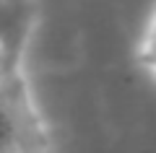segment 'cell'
<instances>
[{
    "label": "cell",
    "instance_id": "cell-1",
    "mask_svg": "<svg viewBox=\"0 0 156 153\" xmlns=\"http://www.w3.org/2000/svg\"><path fill=\"white\" fill-rule=\"evenodd\" d=\"M11 148L47 151L44 130L21 73H13L0 83V151Z\"/></svg>",
    "mask_w": 156,
    "mask_h": 153
},
{
    "label": "cell",
    "instance_id": "cell-2",
    "mask_svg": "<svg viewBox=\"0 0 156 153\" xmlns=\"http://www.w3.org/2000/svg\"><path fill=\"white\" fill-rule=\"evenodd\" d=\"M37 16V0H0V47L16 68H21V57L34 31Z\"/></svg>",
    "mask_w": 156,
    "mask_h": 153
},
{
    "label": "cell",
    "instance_id": "cell-3",
    "mask_svg": "<svg viewBox=\"0 0 156 153\" xmlns=\"http://www.w3.org/2000/svg\"><path fill=\"white\" fill-rule=\"evenodd\" d=\"M138 62L148 73L156 75V11L151 13L148 23L143 29V37H140V44H138Z\"/></svg>",
    "mask_w": 156,
    "mask_h": 153
},
{
    "label": "cell",
    "instance_id": "cell-4",
    "mask_svg": "<svg viewBox=\"0 0 156 153\" xmlns=\"http://www.w3.org/2000/svg\"><path fill=\"white\" fill-rule=\"evenodd\" d=\"M13 73H21V68H16L11 60H8V55L3 52V47H0V83L5 81V78H11Z\"/></svg>",
    "mask_w": 156,
    "mask_h": 153
},
{
    "label": "cell",
    "instance_id": "cell-5",
    "mask_svg": "<svg viewBox=\"0 0 156 153\" xmlns=\"http://www.w3.org/2000/svg\"><path fill=\"white\" fill-rule=\"evenodd\" d=\"M0 153H47V151H37V148H11V151H0Z\"/></svg>",
    "mask_w": 156,
    "mask_h": 153
}]
</instances>
